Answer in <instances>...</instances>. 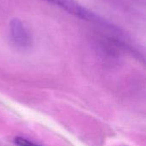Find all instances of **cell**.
<instances>
[{
  "instance_id": "3957f363",
  "label": "cell",
  "mask_w": 146,
  "mask_h": 146,
  "mask_svg": "<svg viewBox=\"0 0 146 146\" xmlns=\"http://www.w3.org/2000/svg\"><path fill=\"white\" fill-rule=\"evenodd\" d=\"M14 142L16 146H42L24 137H16Z\"/></svg>"
},
{
  "instance_id": "7a4b0ae2",
  "label": "cell",
  "mask_w": 146,
  "mask_h": 146,
  "mask_svg": "<svg viewBox=\"0 0 146 146\" xmlns=\"http://www.w3.org/2000/svg\"><path fill=\"white\" fill-rule=\"evenodd\" d=\"M10 37L14 44L21 50L28 49L32 46L33 37L29 29L20 19H12L9 23Z\"/></svg>"
},
{
  "instance_id": "6da1fadb",
  "label": "cell",
  "mask_w": 146,
  "mask_h": 146,
  "mask_svg": "<svg viewBox=\"0 0 146 146\" xmlns=\"http://www.w3.org/2000/svg\"><path fill=\"white\" fill-rule=\"evenodd\" d=\"M44 1L52 3L76 17H79L84 21L99 26L103 29L110 32L112 33H116L121 30L120 28H118L117 27L114 26L112 23L108 21L106 19L103 18L99 15H97L96 13L91 11L90 9H86V7L79 3L76 0H44Z\"/></svg>"
}]
</instances>
